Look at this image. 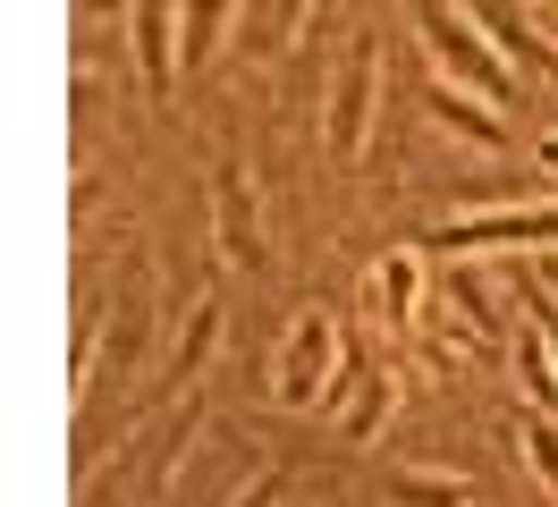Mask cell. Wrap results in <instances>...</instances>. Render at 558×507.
Wrapping results in <instances>:
<instances>
[{"label": "cell", "instance_id": "7a4b0ae2", "mask_svg": "<svg viewBox=\"0 0 558 507\" xmlns=\"http://www.w3.org/2000/svg\"><path fill=\"white\" fill-rule=\"evenodd\" d=\"M339 364H348V355H339V322H330V313L314 304V313H296V322H288V338H279L271 398L288 406V414H305V406H322V398H330Z\"/></svg>", "mask_w": 558, "mask_h": 507}, {"label": "cell", "instance_id": "6da1fadb", "mask_svg": "<svg viewBox=\"0 0 558 507\" xmlns=\"http://www.w3.org/2000/svg\"><path fill=\"white\" fill-rule=\"evenodd\" d=\"M415 34H423V51L440 60V85H457V94H474V101H499L517 94L524 76L499 51L483 43V26H474V9H415Z\"/></svg>", "mask_w": 558, "mask_h": 507}, {"label": "cell", "instance_id": "44dd1931", "mask_svg": "<svg viewBox=\"0 0 558 507\" xmlns=\"http://www.w3.org/2000/svg\"><path fill=\"white\" fill-rule=\"evenodd\" d=\"M533 161H542V169H550V178H558V128L542 135V144H533Z\"/></svg>", "mask_w": 558, "mask_h": 507}, {"label": "cell", "instance_id": "5bb4252c", "mask_svg": "<svg viewBox=\"0 0 558 507\" xmlns=\"http://www.w3.org/2000/svg\"><path fill=\"white\" fill-rule=\"evenodd\" d=\"M474 26H483V43L499 51V60L524 76V60H533V26H524L517 9H474Z\"/></svg>", "mask_w": 558, "mask_h": 507}, {"label": "cell", "instance_id": "e0dca14e", "mask_svg": "<svg viewBox=\"0 0 558 507\" xmlns=\"http://www.w3.org/2000/svg\"><path fill=\"white\" fill-rule=\"evenodd\" d=\"M517 372H524V389H533L542 406L558 398V364H550V338H542V330H524V338H517Z\"/></svg>", "mask_w": 558, "mask_h": 507}, {"label": "cell", "instance_id": "52a82bcc", "mask_svg": "<svg viewBox=\"0 0 558 507\" xmlns=\"http://www.w3.org/2000/svg\"><path fill=\"white\" fill-rule=\"evenodd\" d=\"M322 406H339V432L348 439H373L389 423V406H398V389H389V372H355L339 364V381H330V398Z\"/></svg>", "mask_w": 558, "mask_h": 507}, {"label": "cell", "instance_id": "d6986e66", "mask_svg": "<svg viewBox=\"0 0 558 507\" xmlns=\"http://www.w3.org/2000/svg\"><path fill=\"white\" fill-rule=\"evenodd\" d=\"M279 491H288V466H263V473H254V482H245L229 507H279Z\"/></svg>", "mask_w": 558, "mask_h": 507}, {"label": "cell", "instance_id": "5b68a950", "mask_svg": "<svg viewBox=\"0 0 558 507\" xmlns=\"http://www.w3.org/2000/svg\"><path fill=\"white\" fill-rule=\"evenodd\" d=\"M440 304H449V347H465V355H483V347H499V279H490L483 263H449V279H440Z\"/></svg>", "mask_w": 558, "mask_h": 507}, {"label": "cell", "instance_id": "30bf717a", "mask_svg": "<svg viewBox=\"0 0 558 507\" xmlns=\"http://www.w3.org/2000/svg\"><path fill=\"white\" fill-rule=\"evenodd\" d=\"M423 110H432V128H449L457 144H483V153H499V144H508V119H499L490 101L457 94V85H432V94H423Z\"/></svg>", "mask_w": 558, "mask_h": 507}, {"label": "cell", "instance_id": "7402d4cb", "mask_svg": "<svg viewBox=\"0 0 558 507\" xmlns=\"http://www.w3.org/2000/svg\"><path fill=\"white\" fill-rule=\"evenodd\" d=\"M524 26H542V34L558 43V9H524Z\"/></svg>", "mask_w": 558, "mask_h": 507}, {"label": "cell", "instance_id": "3957f363", "mask_svg": "<svg viewBox=\"0 0 558 507\" xmlns=\"http://www.w3.org/2000/svg\"><path fill=\"white\" fill-rule=\"evenodd\" d=\"M449 263H474V254H558V203H508V212H474L457 229L432 237Z\"/></svg>", "mask_w": 558, "mask_h": 507}, {"label": "cell", "instance_id": "7c38bea8", "mask_svg": "<svg viewBox=\"0 0 558 507\" xmlns=\"http://www.w3.org/2000/svg\"><path fill=\"white\" fill-rule=\"evenodd\" d=\"M389 499H398V507H465V482H457V473L398 466V473H389Z\"/></svg>", "mask_w": 558, "mask_h": 507}, {"label": "cell", "instance_id": "2e32d148", "mask_svg": "<svg viewBox=\"0 0 558 507\" xmlns=\"http://www.w3.org/2000/svg\"><path fill=\"white\" fill-rule=\"evenodd\" d=\"M517 439H524V457H533V473L558 491V414H542V406H533V414H517Z\"/></svg>", "mask_w": 558, "mask_h": 507}, {"label": "cell", "instance_id": "277c9868", "mask_svg": "<svg viewBox=\"0 0 558 507\" xmlns=\"http://www.w3.org/2000/svg\"><path fill=\"white\" fill-rule=\"evenodd\" d=\"M373 101H381V43L373 34H355L339 76H330V110H322V144H330V161H355L364 153V135H373Z\"/></svg>", "mask_w": 558, "mask_h": 507}, {"label": "cell", "instance_id": "ba28073f", "mask_svg": "<svg viewBox=\"0 0 558 507\" xmlns=\"http://www.w3.org/2000/svg\"><path fill=\"white\" fill-rule=\"evenodd\" d=\"M128 34H136V60H144V85L170 101L178 94V9H161V0H144V9H128Z\"/></svg>", "mask_w": 558, "mask_h": 507}, {"label": "cell", "instance_id": "4fadbf2b", "mask_svg": "<svg viewBox=\"0 0 558 507\" xmlns=\"http://www.w3.org/2000/svg\"><path fill=\"white\" fill-rule=\"evenodd\" d=\"M144 330H153V304H144V288H128V297H119V322H110L102 364H110V372H128V364H136V347H144Z\"/></svg>", "mask_w": 558, "mask_h": 507}, {"label": "cell", "instance_id": "8992f818", "mask_svg": "<svg viewBox=\"0 0 558 507\" xmlns=\"http://www.w3.org/2000/svg\"><path fill=\"white\" fill-rule=\"evenodd\" d=\"M211 237H220L229 263H263V237H254V186H245L238 153L211 161Z\"/></svg>", "mask_w": 558, "mask_h": 507}, {"label": "cell", "instance_id": "ac0fdd59", "mask_svg": "<svg viewBox=\"0 0 558 507\" xmlns=\"http://www.w3.org/2000/svg\"><path fill=\"white\" fill-rule=\"evenodd\" d=\"M296 17H305V9H254V17H238V43L245 51H271V43H288Z\"/></svg>", "mask_w": 558, "mask_h": 507}, {"label": "cell", "instance_id": "9a60e30c", "mask_svg": "<svg viewBox=\"0 0 558 507\" xmlns=\"http://www.w3.org/2000/svg\"><path fill=\"white\" fill-rule=\"evenodd\" d=\"M220 26H229V9H211V0H186V9H178V60H211Z\"/></svg>", "mask_w": 558, "mask_h": 507}, {"label": "cell", "instance_id": "ffe728a7", "mask_svg": "<svg viewBox=\"0 0 558 507\" xmlns=\"http://www.w3.org/2000/svg\"><path fill=\"white\" fill-rule=\"evenodd\" d=\"M533 330L550 338V364H558V304H542V313H533Z\"/></svg>", "mask_w": 558, "mask_h": 507}, {"label": "cell", "instance_id": "603a6c76", "mask_svg": "<svg viewBox=\"0 0 558 507\" xmlns=\"http://www.w3.org/2000/svg\"><path fill=\"white\" fill-rule=\"evenodd\" d=\"M542 288H550V297H558V254H542Z\"/></svg>", "mask_w": 558, "mask_h": 507}, {"label": "cell", "instance_id": "9c48e42d", "mask_svg": "<svg viewBox=\"0 0 558 507\" xmlns=\"http://www.w3.org/2000/svg\"><path fill=\"white\" fill-rule=\"evenodd\" d=\"M373 313H381L389 330H407L423 313V245H389L381 263H373Z\"/></svg>", "mask_w": 558, "mask_h": 507}, {"label": "cell", "instance_id": "8fae6325", "mask_svg": "<svg viewBox=\"0 0 558 507\" xmlns=\"http://www.w3.org/2000/svg\"><path fill=\"white\" fill-rule=\"evenodd\" d=\"M211 347H220V297H195V313H186V330L170 338V372L186 381V372L211 364Z\"/></svg>", "mask_w": 558, "mask_h": 507}]
</instances>
